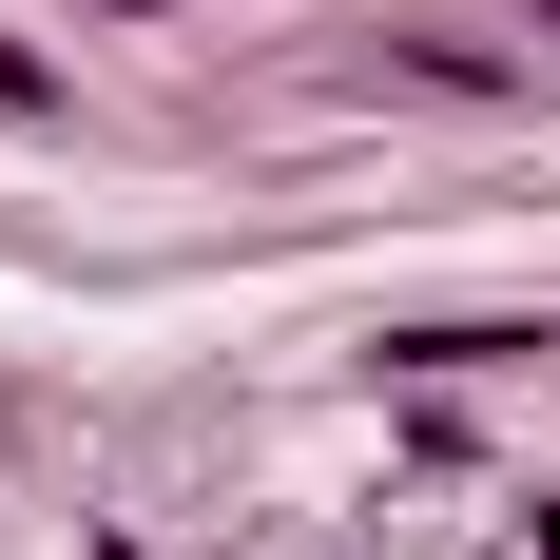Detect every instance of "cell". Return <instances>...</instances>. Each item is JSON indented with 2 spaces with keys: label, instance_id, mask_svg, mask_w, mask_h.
<instances>
[{
  "label": "cell",
  "instance_id": "cell-1",
  "mask_svg": "<svg viewBox=\"0 0 560 560\" xmlns=\"http://www.w3.org/2000/svg\"><path fill=\"white\" fill-rule=\"evenodd\" d=\"M522 348H560V329H387V368L445 387V368H522Z\"/></svg>",
  "mask_w": 560,
  "mask_h": 560
},
{
  "label": "cell",
  "instance_id": "cell-2",
  "mask_svg": "<svg viewBox=\"0 0 560 560\" xmlns=\"http://www.w3.org/2000/svg\"><path fill=\"white\" fill-rule=\"evenodd\" d=\"M39 116H58V58H20V39H0V136H39Z\"/></svg>",
  "mask_w": 560,
  "mask_h": 560
},
{
  "label": "cell",
  "instance_id": "cell-3",
  "mask_svg": "<svg viewBox=\"0 0 560 560\" xmlns=\"http://www.w3.org/2000/svg\"><path fill=\"white\" fill-rule=\"evenodd\" d=\"M97 20H136V0H97Z\"/></svg>",
  "mask_w": 560,
  "mask_h": 560
},
{
  "label": "cell",
  "instance_id": "cell-4",
  "mask_svg": "<svg viewBox=\"0 0 560 560\" xmlns=\"http://www.w3.org/2000/svg\"><path fill=\"white\" fill-rule=\"evenodd\" d=\"M541 39H560V0H541Z\"/></svg>",
  "mask_w": 560,
  "mask_h": 560
}]
</instances>
